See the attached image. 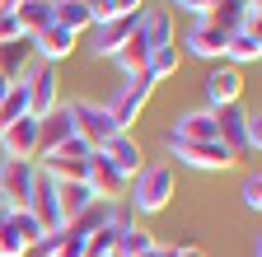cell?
<instances>
[{"mask_svg": "<svg viewBox=\"0 0 262 257\" xmlns=\"http://www.w3.org/2000/svg\"><path fill=\"white\" fill-rule=\"evenodd\" d=\"M239 201H244L248 211H257V206H262V178H257V173H248V178H244V187H239Z\"/></svg>", "mask_w": 262, "mask_h": 257, "instance_id": "31", "label": "cell"}, {"mask_svg": "<svg viewBox=\"0 0 262 257\" xmlns=\"http://www.w3.org/2000/svg\"><path fill=\"white\" fill-rule=\"evenodd\" d=\"M150 94H155V80H150L145 71H141V75H131V80H126V84H122V89L113 94L108 112H113V122L122 126V131H126V126L136 122V117H141V108L150 103Z\"/></svg>", "mask_w": 262, "mask_h": 257, "instance_id": "7", "label": "cell"}, {"mask_svg": "<svg viewBox=\"0 0 262 257\" xmlns=\"http://www.w3.org/2000/svg\"><path fill=\"white\" fill-rule=\"evenodd\" d=\"M145 56H150V42H145V33H141V24H136V33L122 42V52H117L113 61L122 66V75L131 80V75H141V71H145Z\"/></svg>", "mask_w": 262, "mask_h": 257, "instance_id": "23", "label": "cell"}, {"mask_svg": "<svg viewBox=\"0 0 262 257\" xmlns=\"http://www.w3.org/2000/svg\"><path fill=\"white\" fill-rule=\"evenodd\" d=\"M178 10H187V14H196V19H206V10H211V0H183Z\"/></svg>", "mask_w": 262, "mask_h": 257, "instance_id": "34", "label": "cell"}, {"mask_svg": "<svg viewBox=\"0 0 262 257\" xmlns=\"http://www.w3.org/2000/svg\"><path fill=\"white\" fill-rule=\"evenodd\" d=\"M239 94H244V75H239L234 66H215V71L206 75V103H211V112L239 103Z\"/></svg>", "mask_w": 262, "mask_h": 257, "instance_id": "14", "label": "cell"}, {"mask_svg": "<svg viewBox=\"0 0 262 257\" xmlns=\"http://www.w3.org/2000/svg\"><path fill=\"white\" fill-rule=\"evenodd\" d=\"M225 42H229V33H225V28H215L211 19H192L187 38H183V47H187L192 56H202V61H220V56H225Z\"/></svg>", "mask_w": 262, "mask_h": 257, "instance_id": "10", "label": "cell"}, {"mask_svg": "<svg viewBox=\"0 0 262 257\" xmlns=\"http://www.w3.org/2000/svg\"><path fill=\"white\" fill-rule=\"evenodd\" d=\"M19 80H24V89H28V117H47L52 108H61V80H56V66L33 61Z\"/></svg>", "mask_w": 262, "mask_h": 257, "instance_id": "5", "label": "cell"}, {"mask_svg": "<svg viewBox=\"0 0 262 257\" xmlns=\"http://www.w3.org/2000/svg\"><path fill=\"white\" fill-rule=\"evenodd\" d=\"M150 248H159V243H155V234L145 229L141 220H131V224H122V229H117V257H141V252H150Z\"/></svg>", "mask_w": 262, "mask_h": 257, "instance_id": "24", "label": "cell"}, {"mask_svg": "<svg viewBox=\"0 0 262 257\" xmlns=\"http://www.w3.org/2000/svg\"><path fill=\"white\" fill-rule=\"evenodd\" d=\"M19 10V0H0V14H14Z\"/></svg>", "mask_w": 262, "mask_h": 257, "instance_id": "35", "label": "cell"}, {"mask_svg": "<svg viewBox=\"0 0 262 257\" xmlns=\"http://www.w3.org/2000/svg\"><path fill=\"white\" fill-rule=\"evenodd\" d=\"M215 141L234 154V159L257 154V145H262V122H257V112H244L239 103L215 108Z\"/></svg>", "mask_w": 262, "mask_h": 257, "instance_id": "1", "label": "cell"}, {"mask_svg": "<svg viewBox=\"0 0 262 257\" xmlns=\"http://www.w3.org/2000/svg\"><path fill=\"white\" fill-rule=\"evenodd\" d=\"M141 257H164V248H150V252H141Z\"/></svg>", "mask_w": 262, "mask_h": 257, "instance_id": "36", "label": "cell"}, {"mask_svg": "<svg viewBox=\"0 0 262 257\" xmlns=\"http://www.w3.org/2000/svg\"><path fill=\"white\" fill-rule=\"evenodd\" d=\"M98 197L89 192V182H56V206H61V224H71L75 215H84Z\"/></svg>", "mask_w": 262, "mask_h": 257, "instance_id": "17", "label": "cell"}, {"mask_svg": "<svg viewBox=\"0 0 262 257\" xmlns=\"http://www.w3.org/2000/svg\"><path fill=\"white\" fill-rule=\"evenodd\" d=\"M164 257H206L196 243H183V248H164Z\"/></svg>", "mask_w": 262, "mask_h": 257, "instance_id": "33", "label": "cell"}, {"mask_svg": "<svg viewBox=\"0 0 262 257\" xmlns=\"http://www.w3.org/2000/svg\"><path fill=\"white\" fill-rule=\"evenodd\" d=\"M89 257H117V224H103L89 234Z\"/></svg>", "mask_w": 262, "mask_h": 257, "instance_id": "30", "label": "cell"}, {"mask_svg": "<svg viewBox=\"0 0 262 257\" xmlns=\"http://www.w3.org/2000/svg\"><path fill=\"white\" fill-rule=\"evenodd\" d=\"M206 19L215 28H225V33H239V28L248 24V0H211Z\"/></svg>", "mask_w": 262, "mask_h": 257, "instance_id": "22", "label": "cell"}, {"mask_svg": "<svg viewBox=\"0 0 262 257\" xmlns=\"http://www.w3.org/2000/svg\"><path fill=\"white\" fill-rule=\"evenodd\" d=\"M71 136H75L71 103H61V108H52L47 117H38V159H42V154H52L61 141H71Z\"/></svg>", "mask_w": 262, "mask_h": 257, "instance_id": "13", "label": "cell"}, {"mask_svg": "<svg viewBox=\"0 0 262 257\" xmlns=\"http://www.w3.org/2000/svg\"><path fill=\"white\" fill-rule=\"evenodd\" d=\"M178 66H183V56H178V42L150 47V56H145V75H150V80H169V75H178Z\"/></svg>", "mask_w": 262, "mask_h": 257, "instance_id": "26", "label": "cell"}, {"mask_svg": "<svg viewBox=\"0 0 262 257\" xmlns=\"http://www.w3.org/2000/svg\"><path fill=\"white\" fill-rule=\"evenodd\" d=\"M28 66H33V42H28V38L0 42V75H5V80H19Z\"/></svg>", "mask_w": 262, "mask_h": 257, "instance_id": "21", "label": "cell"}, {"mask_svg": "<svg viewBox=\"0 0 262 257\" xmlns=\"http://www.w3.org/2000/svg\"><path fill=\"white\" fill-rule=\"evenodd\" d=\"M136 24H141V14H117V19L94 24V56H117L122 42L136 33Z\"/></svg>", "mask_w": 262, "mask_h": 257, "instance_id": "11", "label": "cell"}, {"mask_svg": "<svg viewBox=\"0 0 262 257\" xmlns=\"http://www.w3.org/2000/svg\"><path fill=\"white\" fill-rule=\"evenodd\" d=\"M5 224H10V229H14V234H19V239H24L28 248H33V243L42 239V229H38V220H33L28 211H5Z\"/></svg>", "mask_w": 262, "mask_h": 257, "instance_id": "28", "label": "cell"}, {"mask_svg": "<svg viewBox=\"0 0 262 257\" xmlns=\"http://www.w3.org/2000/svg\"><path fill=\"white\" fill-rule=\"evenodd\" d=\"M71 122H75V136L89 141L94 150H103L122 131V126L113 122V112H108V103H89V99H75L71 103Z\"/></svg>", "mask_w": 262, "mask_h": 257, "instance_id": "4", "label": "cell"}, {"mask_svg": "<svg viewBox=\"0 0 262 257\" xmlns=\"http://www.w3.org/2000/svg\"><path fill=\"white\" fill-rule=\"evenodd\" d=\"M225 56H229V66H248V61H257L262 56V33L257 28H239V33H229V42H225Z\"/></svg>", "mask_w": 262, "mask_h": 257, "instance_id": "19", "label": "cell"}, {"mask_svg": "<svg viewBox=\"0 0 262 257\" xmlns=\"http://www.w3.org/2000/svg\"><path fill=\"white\" fill-rule=\"evenodd\" d=\"M52 24L71 28L80 38L84 28H94V0H52Z\"/></svg>", "mask_w": 262, "mask_h": 257, "instance_id": "16", "label": "cell"}, {"mask_svg": "<svg viewBox=\"0 0 262 257\" xmlns=\"http://www.w3.org/2000/svg\"><path fill=\"white\" fill-rule=\"evenodd\" d=\"M14 38H24L19 19H14V14H0V42H14Z\"/></svg>", "mask_w": 262, "mask_h": 257, "instance_id": "32", "label": "cell"}, {"mask_svg": "<svg viewBox=\"0 0 262 257\" xmlns=\"http://www.w3.org/2000/svg\"><path fill=\"white\" fill-rule=\"evenodd\" d=\"M0 154L5 159H38V117H19L0 126Z\"/></svg>", "mask_w": 262, "mask_h": 257, "instance_id": "9", "label": "cell"}, {"mask_svg": "<svg viewBox=\"0 0 262 257\" xmlns=\"http://www.w3.org/2000/svg\"><path fill=\"white\" fill-rule=\"evenodd\" d=\"M38 182V164L33 159H0V201L5 211H24Z\"/></svg>", "mask_w": 262, "mask_h": 257, "instance_id": "6", "label": "cell"}, {"mask_svg": "<svg viewBox=\"0 0 262 257\" xmlns=\"http://www.w3.org/2000/svg\"><path fill=\"white\" fill-rule=\"evenodd\" d=\"M164 145H169L173 159H183L187 169H202V173H225V169L239 164L220 141H169V136H164Z\"/></svg>", "mask_w": 262, "mask_h": 257, "instance_id": "3", "label": "cell"}, {"mask_svg": "<svg viewBox=\"0 0 262 257\" xmlns=\"http://www.w3.org/2000/svg\"><path fill=\"white\" fill-rule=\"evenodd\" d=\"M98 154H103V159H108V164H113L126 182L145 169V154H141V145H136V141H131V131H117V136H113L103 150H98Z\"/></svg>", "mask_w": 262, "mask_h": 257, "instance_id": "12", "label": "cell"}, {"mask_svg": "<svg viewBox=\"0 0 262 257\" xmlns=\"http://www.w3.org/2000/svg\"><path fill=\"white\" fill-rule=\"evenodd\" d=\"M0 211H5V201H0Z\"/></svg>", "mask_w": 262, "mask_h": 257, "instance_id": "38", "label": "cell"}, {"mask_svg": "<svg viewBox=\"0 0 262 257\" xmlns=\"http://www.w3.org/2000/svg\"><path fill=\"white\" fill-rule=\"evenodd\" d=\"M14 19H19V28H24V38L33 42L42 28H52V0H19Z\"/></svg>", "mask_w": 262, "mask_h": 257, "instance_id": "20", "label": "cell"}, {"mask_svg": "<svg viewBox=\"0 0 262 257\" xmlns=\"http://www.w3.org/2000/svg\"><path fill=\"white\" fill-rule=\"evenodd\" d=\"M52 257H89V234H75V229H61Z\"/></svg>", "mask_w": 262, "mask_h": 257, "instance_id": "29", "label": "cell"}, {"mask_svg": "<svg viewBox=\"0 0 262 257\" xmlns=\"http://www.w3.org/2000/svg\"><path fill=\"white\" fill-rule=\"evenodd\" d=\"M173 187H178V178H173L169 164H145L136 178L126 182V206L136 211V215H155V211L169 206Z\"/></svg>", "mask_w": 262, "mask_h": 257, "instance_id": "2", "label": "cell"}, {"mask_svg": "<svg viewBox=\"0 0 262 257\" xmlns=\"http://www.w3.org/2000/svg\"><path fill=\"white\" fill-rule=\"evenodd\" d=\"M169 5H183V0H169Z\"/></svg>", "mask_w": 262, "mask_h": 257, "instance_id": "37", "label": "cell"}, {"mask_svg": "<svg viewBox=\"0 0 262 257\" xmlns=\"http://www.w3.org/2000/svg\"><path fill=\"white\" fill-rule=\"evenodd\" d=\"M75 42H80V38L71 33V28L52 24V28H42V33L33 38V56H38V61H47V66H56V61H66V56L75 52Z\"/></svg>", "mask_w": 262, "mask_h": 257, "instance_id": "15", "label": "cell"}, {"mask_svg": "<svg viewBox=\"0 0 262 257\" xmlns=\"http://www.w3.org/2000/svg\"><path fill=\"white\" fill-rule=\"evenodd\" d=\"M169 141H215V112L202 108V112H187L169 126Z\"/></svg>", "mask_w": 262, "mask_h": 257, "instance_id": "18", "label": "cell"}, {"mask_svg": "<svg viewBox=\"0 0 262 257\" xmlns=\"http://www.w3.org/2000/svg\"><path fill=\"white\" fill-rule=\"evenodd\" d=\"M141 33L150 47H164V42H173V14L169 10H141Z\"/></svg>", "mask_w": 262, "mask_h": 257, "instance_id": "25", "label": "cell"}, {"mask_svg": "<svg viewBox=\"0 0 262 257\" xmlns=\"http://www.w3.org/2000/svg\"><path fill=\"white\" fill-rule=\"evenodd\" d=\"M19 117H28V89H24V80H14L10 94L0 99V126H10V122H19Z\"/></svg>", "mask_w": 262, "mask_h": 257, "instance_id": "27", "label": "cell"}, {"mask_svg": "<svg viewBox=\"0 0 262 257\" xmlns=\"http://www.w3.org/2000/svg\"><path fill=\"white\" fill-rule=\"evenodd\" d=\"M24 211L38 220V229H42V234L66 229V224H61V206H56V178H47V173L38 169V182H33V197H28Z\"/></svg>", "mask_w": 262, "mask_h": 257, "instance_id": "8", "label": "cell"}]
</instances>
